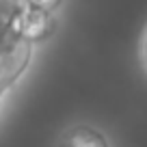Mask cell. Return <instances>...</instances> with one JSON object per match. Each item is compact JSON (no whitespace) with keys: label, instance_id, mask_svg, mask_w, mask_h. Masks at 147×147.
<instances>
[{"label":"cell","instance_id":"cell-1","mask_svg":"<svg viewBox=\"0 0 147 147\" xmlns=\"http://www.w3.org/2000/svg\"><path fill=\"white\" fill-rule=\"evenodd\" d=\"M30 46L32 43H28V41H20V43L0 52V95L18 80V76L28 65V61H30Z\"/></svg>","mask_w":147,"mask_h":147},{"label":"cell","instance_id":"cell-2","mask_svg":"<svg viewBox=\"0 0 147 147\" xmlns=\"http://www.w3.org/2000/svg\"><path fill=\"white\" fill-rule=\"evenodd\" d=\"M59 147H108V141L100 130L89 125H76L63 134Z\"/></svg>","mask_w":147,"mask_h":147},{"label":"cell","instance_id":"cell-3","mask_svg":"<svg viewBox=\"0 0 147 147\" xmlns=\"http://www.w3.org/2000/svg\"><path fill=\"white\" fill-rule=\"evenodd\" d=\"M143 61L147 65V35H145V41H143Z\"/></svg>","mask_w":147,"mask_h":147}]
</instances>
